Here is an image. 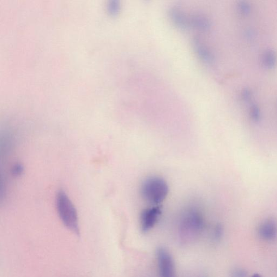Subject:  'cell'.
<instances>
[{
  "label": "cell",
  "instance_id": "1",
  "mask_svg": "<svg viewBox=\"0 0 277 277\" xmlns=\"http://www.w3.org/2000/svg\"><path fill=\"white\" fill-rule=\"evenodd\" d=\"M204 226V219L200 210L194 207L186 209L179 221L180 243L186 245L195 242L201 236Z\"/></svg>",
  "mask_w": 277,
  "mask_h": 277
},
{
  "label": "cell",
  "instance_id": "2",
  "mask_svg": "<svg viewBox=\"0 0 277 277\" xmlns=\"http://www.w3.org/2000/svg\"><path fill=\"white\" fill-rule=\"evenodd\" d=\"M56 199L57 210L60 219L69 230L79 234L78 214L73 203L63 190L57 192Z\"/></svg>",
  "mask_w": 277,
  "mask_h": 277
},
{
  "label": "cell",
  "instance_id": "3",
  "mask_svg": "<svg viewBox=\"0 0 277 277\" xmlns=\"http://www.w3.org/2000/svg\"><path fill=\"white\" fill-rule=\"evenodd\" d=\"M169 191L168 186L163 179L158 177L147 178L142 184L141 195L147 202L159 206L163 202Z\"/></svg>",
  "mask_w": 277,
  "mask_h": 277
},
{
  "label": "cell",
  "instance_id": "4",
  "mask_svg": "<svg viewBox=\"0 0 277 277\" xmlns=\"http://www.w3.org/2000/svg\"><path fill=\"white\" fill-rule=\"evenodd\" d=\"M156 257L160 277H175V266L170 252L164 247H159Z\"/></svg>",
  "mask_w": 277,
  "mask_h": 277
},
{
  "label": "cell",
  "instance_id": "5",
  "mask_svg": "<svg viewBox=\"0 0 277 277\" xmlns=\"http://www.w3.org/2000/svg\"><path fill=\"white\" fill-rule=\"evenodd\" d=\"M162 213L161 207L159 206L144 209L140 216L141 230L143 233H147L154 227Z\"/></svg>",
  "mask_w": 277,
  "mask_h": 277
},
{
  "label": "cell",
  "instance_id": "6",
  "mask_svg": "<svg viewBox=\"0 0 277 277\" xmlns=\"http://www.w3.org/2000/svg\"><path fill=\"white\" fill-rule=\"evenodd\" d=\"M260 237L267 242L273 241L277 237V224L273 219L265 220L259 227L258 231Z\"/></svg>",
  "mask_w": 277,
  "mask_h": 277
},
{
  "label": "cell",
  "instance_id": "7",
  "mask_svg": "<svg viewBox=\"0 0 277 277\" xmlns=\"http://www.w3.org/2000/svg\"><path fill=\"white\" fill-rule=\"evenodd\" d=\"M169 14L172 22L179 29L186 30L190 27V20L182 9L177 7L172 8Z\"/></svg>",
  "mask_w": 277,
  "mask_h": 277
},
{
  "label": "cell",
  "instance_id": "8",
  "mask_svg": "<svg viewBox=\"0 0 277 277\" xmlns=\"http://www.w3.org/2000/svg\"><path fill=\"white\" fill-rule=\"evenodd\" d=\"M194 45L198 57L203 62L208 65H212L214 63V57L213 53L203 44L202 41L200 39H196L194 41Z\"/></svg>",
  "mask_w": 277,
  "mask_h": 277
},
{
  "label": "cell",
  "instance_id": "9",
  "mask_svg": "<svg viewBox=\"0 0 277 277\" xmlns=\"http://www.w3.org/2000/svg\"><path fill=\"white\" fill-rule=\"evenodd\" d=\"M190 26L201 31H208L210 27V22L208 18L203 15H195L190 20Z\"/></svg>",
  "mask_w": 277,
  "mask_h": 277
},
{
  "label": "cell",
  "instance_id": "10",
  "mask_svg": "<svg viewBox=\"0 0 277 277\" xmlns=\"http://www.w3.org/2000/svg\"><path fill=\"white\" fill-rule=\"evenodd\" d=\"M223 227H222L220 224H216L214 226L212 232V238L214 242L215 243L219 242L222 239V236H223Z\"/></svg>",
  "mask_w": 277,
  "mask_h": 277
},
{
  "label": "cell",
  "instance_id": "11",
  "mask_svg": "<svg viewBox=\"0 0 277 277\" xmlns=\"http://www.w3.org/2000/svg\"><path fill=\"white\" fill-rule=\"evenodd\" d=\"M248 276L246 271L242 268H235L232 270L231 277H246Z\"/></svg>",
  "mask_w": 277,
  "mask_h": 277
},
{
  "label": "cell",
  "instance_id": "12",
  "mask_svg": "<svg viewBox=\"0 0 277 277\" xmlns=\"http://www.w3.org/2000/svg\"><path fill=\"white\" fill-rule=\"evenodd\" d=\"M23 171L22 166L19 164H16L12 170V173L15 176L20 175Z\"/></svg>",
  "mask_w": 277,
  "mask_h": 277
},
{
  "label": "cell",
  "instance_id": "13",
  "mask_svg": "<svg viewBox=\"0 0 277 277\" xmlns=\"http://www.w3.org/2000/svg\"><path fill=\"white\" fill-rule=\"evenodd\" d=\"M251 277H262V276L258 274L253 275Z\"/></svg>",
  "mask_w": 277,
  "mask_h": 277
},
{
  "label": "cell",
  "instance_id": "14",
  "mask_svg": "<svg viewBox=\"0 0 277 277\" xmlns=\"http://www.w3.org/2000/svg\"></svg>",
  "mask_w": 277,
  "mask_h": 277
}]
</instances>
